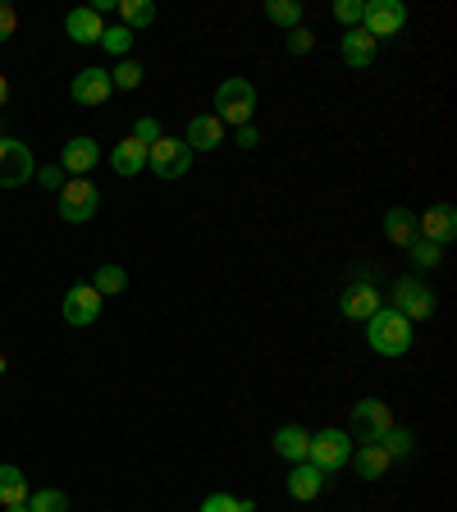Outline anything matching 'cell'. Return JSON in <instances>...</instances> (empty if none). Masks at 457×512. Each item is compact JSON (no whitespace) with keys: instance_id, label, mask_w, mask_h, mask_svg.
Instances as JSON below:
<instances>
[{"instance_id":"d6a6232c","label":"cell","mask_w":457,"mask_h":512,"mask_svg":"<svg viewBox=\"0 0 457 512\" xmlns=\"http://www.w3.org/2000/svg\"><path fill=\"white\" fill-rule=\"evenodd\" d=\"M334 19L343 28H362V0H334Z\"/></svg>"},{"instance_id":"6da1fadb","label":"cell","mask_w":457,"mask_h":512,"mask_svg":"<svg viewBox=\"0 0 457 512\" xmlns=\"http://www.w3.org/2000/svg\"><path fill=\"white\" fill-rule=\"evenodd\" d=\"M412 334H416V325L407 316H398L394 307H380L366 320V343H371L380 357H403V352L412 348Z\"/></svg>"},{"instance_id":"8fae6325","label":"cell","mask_w":457,"mask_h":512,"mask_svg":"<svg viewBox=\"0 0 457 512\" xmlns=\"http://www.w3.org/2000/svg\"><path fill=\"white\" fill-rule=\"evenodd\" d=\"M453 234H457V211H453V206H448V202L430 206L426 215H416V238H426V243L444 247Z\"/></svg>"},{"instance_id":"e575fe53","label":"cell","mask_w":457,"mask_h":512,"mask_svg":"<svg viewBox=\"0 0 457 512\" xmlns=\"http://www.w3.org/2000/svg\"><path fill=\"white\" fill-rule=\"evenodd\" d=\"M311 46H316V37H311L307 28H293V32H288V55H307Z\"/></svg>"},{"instance_id":"cb8c5ba5","label":"cell","mask_w":457,"mask_h":512,"mask_svg":"<svg viewBox=\"0 0 457 512\" xmlns=\"http://www.w3.org/2000/svg\"><path fill=\"white\" fill-rule=\"evenodd\" d=\"M119 19H124V28H151L156 23V5L151 0H119Z\"/></svg>"},{"instance_id":"30bf717a","label":"cell","mask_w":457,"mask_h":512,"mask_svg":"<svg viewBox=\"0 0 457 512\" xmlns=\"http://www.w3.org/2000/svg\"><path fill=\"white\" fill-rule=\"evenodd\" d=\"M64 320L78 325V330L96 325V320H101V293H96L92 284H74L69 293H64Z\"/></svg>"},{"instance_id":"8d00e7d4","label":"cell","mask_w":457,"mask_h":512,"mask_svg":"<svg viewBox=\"0 0 457 512\" xmlns=\"http://www.w3.org/2000/svg\"><path fill=\"white\" fill-rule=\"evenodd\" d=\"M256 142H261V133H256L252 124H247V128H238V147H243V151H252Z\"/></svg>"},{"instance_id":"277c9868","label":"cell","mask_w":457,"mask_h":512,"mask_svg":"<svg viewBox=\"0 0 457 512\" xmlns=\"http://www.w3.org/2000/svg\"><path fill=\"white\" fill-rule=\"evenodd\" d=\"M352 458V439L348 430L330 426V430H320V435H311V448H307V462L316 471H343Z\"/></svg>"},{"instance_id":"3957f363","label":"cell","mask_w":457,"mask_h":512,"mask_svg":"<svg viewBox=\"0 0 457 512\" xmlns=\"http://www.w3.org/2000/svg\"><path fill=\"white\" fill-rule=\"evenodd\" d=\"M389 430H394V412H389V403H380V398L352 403V430H348L352 444H380Z\"/></svg>"},{"instance_id":"2e32d148","label":"cell","mask_w":457,"mask_h":512,"mask_svg":"<svg viewBox=\"0 0 457 512\" xmlns=\"http://www.w3.org/2000/svg\"><path fill=\"white\" fill-rule=\"evenodd\" d=\"M96 160H101L96 138H74V142H64V151H60V170H69L74 179H87V170H92Z\"/></svg>"},{"instance_id":"9a60e30c","label":"cell","mask_w":457,"mask_h":512,"mask_svg":"<svg viewBox=\"0 0 457 512\" xmlns=\"http://www.w3.org/2000/svg\"><path fill=\"white\" fill-rule=\"evenodd\" d=\"M375 51H380V42H375L366 28H348L339 37V55H343V64H348V69H366V64L375 60Z\"/></svg>"},{"instance_id":"1f68e13d","label":"cell","mask_w":457,"mask_h":512,"mask_svg":"<svg viewBox=\"0 0 457 512\" xmlns=\"http://www.w3.org/2000/svg\"><path fill=\"white\" fill-rule=\"evenodd\" d=\"M101 46H106L110 55H119V60H128V46H133V32H128L124 23H115V28H106V37H101Z\"/></svg>"},{"instance_id":"d6986e66","label":"cell","mask_w":457,"mask_h":512,"mask_svg":"<svg viewBox=\"0 0 457 512\" xmlns=\"http://www.w3.org/2000/svg\"><path fill=\"white\" fill-rule=\"evenodd\" d=\"M284 485H288V494H293L298 503H311L320 494V485H325V471H316L311 462H293V471H288Z\"/></svg>"},{"instance_id":"5bb4252c","label":"cell","mask_w":457,"mask_h":512,"mask_svg":"<svg viewBox=\"0 0 457 512\" xmlns=\"http://www.w3.org/2000/svg\"><path fill=\"white\" fill-rule=\"evenodd\" d=\"M64 32H69L78 46H96L101 37H106L101 10H92V5H78V10H69V14H64Z\"/></svg>"},{"instance_id":"603a6c76","label":"cell","mask_w":457,"mask_h":512,"mask_svg":"<svg viewBox=\"0 0 457 512\" xmlns=\"http://www.w3.org/2000/svg\"><path fill=\"white\" fill-rule=\"evenodd\" d=\"M384 238L394 247H407L416 238V215L407 211V206H394V211L384 215Z\"/></svg>"},{"instance_id":"8992f818","label":"cell","mask_w":457,"mask_h":512,"mask_svg":"<svg viewBox=\"0 0 457 512\" xmlns=\"http://www.w3.org/2000/svg\"><path fill=\"white\" fill-rule=\"evenodd\" d=\"M192 165V151L183 147V138H160L156 147H147V170L156 174L160 183H174L183 179Z\"/></svg>"},{"instance_id":"52a82bcc","label":"cell","mask_w":457,"mask_h":512,"mask_svg":"<svg viewBox=\"0 0 457 512\" xmlns=\"http://www.w3.org/2000/svg\"><path fill=\"white\" fill-rule=\"evenodd\" d=\"M37 174V160H32V147L19 138H0V188H23Z\"/></svg>"},{"instance_id":"7a4b0ae2","label":"cell","mask_w":457,"mask_h":512,"mask_svg":"<svg viewBox=\"0 0 457 512\" xmlns=\"http://www.w3.org/2000/svg\"><path fill=\"white\" fill-rule=\"evenodd\" d=\"M256 115V87L247 83V78H224L220 87H215V119H220L224 128H247Z\"/></svg>"},{"instance_id":"5b68a950","label":"cell","mask_w":457,"mask_h":512,"mask_svg":"<svg viewBox=\"0 0 457 512\" xmlns=\"http://www.w3.org/2000/svg\"><path fill=\"white\" fill-rule=\"evenodd\" d=\"M96 211H101L96 183H87V179L60 183V220L64 224H87V220H96Z\"/></svg>"},{"instance_id":"f1b7e54d","label":"cell","mask_w":457,"mask_h":512,"mask_svg":"<svg viewBox=\"0 0 457 512\" xmlns=\"http://www.w3.org/2000/svg\"><path fill=\"white\" fill-rule=\"evenodd\" d=\"M28 512H69V494L64 490H37L28 499Z\"/></svg>"},{"instance_id":"d4e9b609","label":"cell","mask_w":457,"mask_h":512,"mask_svg":"<svg viewBox=\"0 0 457 512\" xmlns=\"http://www.w3.org/2000/svg\"><path fill=\"white\" fill-rule=\"evenodd\" d=\"M92 288L101 293V302L115 298V293H124V288H128V270H124V266H101V270L92 275Z\"/></svg>"},{"instance_id":"4fadbf2b","label":"cell","mask_w":457,"mask_h":512,"mask_svg":"<svg viewBox=\"0 0 457 512\" xmlns=\"http://www.w3.org/2000/svg\"><path fill=\"white\" fill-rule=\"evenodd\" d=\"M110 92H115V87H110V69H83V74H74V83H69V96H74L78 106H106Z\"/></svg>"},{"instance_id":"f546056e","label":"cell","mask_w":457,"mask_h":512,"mask_svg":"<svg viewBox=\"0 0 457 512\" xmlns=\"http://www.w3.org/2000/svg\"><path fill=\"white\" fill-rule=\"evenodd\" d=\"M202 512H256L252 499H234V494H206Z\"/></svg>"},{"instance_id":"74e56055","label":"cell","mask_w":457,"mask_h":512,"mask_svg":"<svg viewBox=\"0 0 457 512\" xmlns=\"http://www.w3.org/2000/svg\"><path fill=\"white\" fill-rule=\"evenodd\" d=\"M60 165H51V170H42V174H37V179H42V188H55V192H60Z\"/></svg>"},{"instance_id":"484cf974","label":"cell","mask_w":457,"mask_h":512,"mask_svg":"<svg viewBox=\"0 0 457 512\" xmlns=\"http://www.w3.org/2000/svg\"><path fill=\"white\" fill-rule=\"evenodd\" d=\"M302 14H307L302 10V0H270L266 5V19L279 23V28H288V32L302 28Z\"/></svg>"},{"instance_id":"ac0fdd59","label":"cell","mask_w":457,"mask_h":512,"mask_svg":"<svg viewBox=\"0 0 457 512\" xmlns=\"http://www.w3.org/2000/svg\"><path fill=\"white\" fill-rule=\"evenodd\" d=\"M110 170L119 174V179H133V174L147 170V147H142L138 138H124L115 151H110Z\"/></svg>"},{"instance_id":"60d3db41","label":"cell","mask_w":457,"mask_h":512,"mask_svg":"<svg viewBox=\"0 0 457 512\" xmlns=\"http://www.w3.org/2000/svg\"><path fill=\"white\" fill-rule=\"evenodd\" d=\"M5 512H28V503H19V508H5Z\"/></svg>"},{"instance_id":"f35d334b","label":"cell","mask_w":457,"mask_h":512,"mask_svg":"<svg viewBox=\"0 0 457 512\" xmlns=\"http://www.w3.org/2000/svg\"><path fill=\"white\" fill-rule=\"evenodd\" d=\"M5 101H10V78L0 74V106H5Z\"/></svg>"},{"instance_id":"ab89813d","label":"cell","mask_w":457,"mask_h":512,"mask_svg":"<svg viewBox=\"0 0 457 512\" xmlns=\"http://www.w3.org/2000/svg\"><path fill=\"white\" fill-rule=\"evenodd\" d=\"M5 371H10V362H5V352H0V375H5Z\"/></svg>"},{"instance_id":"836d02e7","label":"cell","mask_w":457,"mask_h":512,"mask_svg":"<svg viewBox=\"0 0 457 512\" xmlns=\"http://www.w3.org/2000/svg\"><path fill=\"white\" fill-rule=\"evenodd\" d=\"M133 138H138L142 147H156V142L165 138V133H160V124H156V119H138V128H133Z\"/></svg>"},{"instance_id":"9c48e42d","label":"cell","mask_w":457,"mask_h":512,"mask_svg":"<svg viewBox=\"0 0 457 512\" xmlns=\"http://www.w3.org/2000/svg\"><path fill=\"white\" fill-rule=\"evenodd\" d=\"M394 311L398 316H407L412 325L416 320H430L435 316V293H430L421 279L403 275V279H394Z\"/></svg>"},{"instance_id":"e0dca14e","label":"cell","mask_w":457,"mask_h":512,"mask_svg":"<svg viewBox=\"0 0 457 512\" xmlns=\"http://www.w3.org/2000/svg\"><path fill=\"white\" fill-rule=\"evenodd\" d=\"M224 142V124L215 115H192L188 133H183V147L188 151H215Z\"/></svg>"},{"instance_id":"ba28073f","label":"cell","mask_w":457,"mask_h":512,"mask_svg":"<svg viewBox=\"0 0 457 512\" xmlns=\"http://www.w3.org/2000/svg\"><path fill=\"white\" fill-rule=\"evenodd\" d=\"M362 28L371 32L375 42L380 37H398L407 28V5L403 0H362Z\"/></svg>"},{"instance_id":"4dcf8cb0","label":"cell","mask_w":457,"mask_h":512,"mask_svg":"<svg viewBox=\"0 0 457 512\" xmlns=\"http://www.w3.org/2000/svg\"><path fill=\"white\" fill-rule=\"evenodd\" d=\"M380 448H384V453H389V458H407V453H412V448H416V439H412V430L394 426V430H389V435L380 439Z\"/></svg>"},{"instance_id":"83f0119b","label":"cell","mask_w":457,"mask_h":512,"mask_svg":"<svg viewBox=\"0 0 457 512\" xmlns=\"http://www.w3.org/2000/svg\"><path fill=\"white\" fill-rule=\"evenodd\" d=\"M138 83H142V64L138 60H119L115 69H110V87H115V92H133Z\"/></svg>"},{"instance_id":"7402d4cb","label":"cell","mask_w":457,"mask_h":512,"mask_svg":"<svg viewBox=\"0 0 457 512\" xmlns=\"http://www.w3.org/2000/svg\"><path fill=\"white\" fill-rule=\"evenodd\" d=\"M19 503H28V476L14 462H5L0 467V508H19Z\"/></svg>"},{"instance_id":"ffe728a7","label":"cell","mask_w":457,"mask_h":512,"mask_svg":"<svg viewBox=\"0 0 457 512\" xmlns=\"http://www.w3.org/2000/svg\"><path fill=\"white\" fill-rule=\"evenodd\" d=\"M348 462L357 467V476H362V480H380L384 471L394 467V458H389L380 444H357V453H352Z\"/></svg>"},{"instance_id":"4316f807","label":"cell","mask_w":457,"mask_h":512,"mask_svg":"<svg viewBox=\"0 0 457 512\" xmlns=\"http://www.w3.org/2000/svg\"><path fill=\"white\" fill-rule=\"evenodd\" d=\"M407 261H412L416 270H435L439 261H444V247L426 243V238H412V243H407Z\"/></svg>"},{"instance_id":"d590c367","label":"cell","mask_w":457,"mask_h":512,"mask_svg":"<svg viewBox=\"0 0 457 512\" xmlns=\"http://www.w3.org/2000/svg\"><path fill=\"white\" fill-rule=\"evenodd\" d=\"M14 32H19V14H14V5H0V42H10Z\"/></svg>"},{"instance_id":"7c38bea8","label":"cell","mask_w":457,"mask_h":512,"mask_svg":"<svg viewBox=\"0 0 457 512\" xmlns=\"http://www.w3.org/2000/svg\"><path fill=\"white\" fill-rule=\"evenodd\" d=\"M380 307H384L380 293H375V284H366V279H362V284H348V288H343V298H339L343 320H362V325H366V320H371Z\"/></svg>"},{"instance_id":"44dd1931","label":"cell","mask_w":457,"mask_h":512,"mask_svg":"<svg viewBox=\"0 0 457 512\" xmlns=\"http://www.w3.org/2000/svg\"><path fill=\"white\" fill-rule=\"evenodd\" d=\"M307 448H311V435L302 426H279L275 430V453L288 462H307Z\"/></svg>"}]
</instances>
